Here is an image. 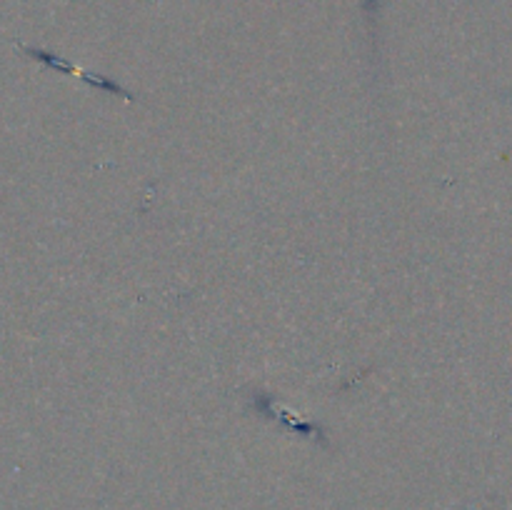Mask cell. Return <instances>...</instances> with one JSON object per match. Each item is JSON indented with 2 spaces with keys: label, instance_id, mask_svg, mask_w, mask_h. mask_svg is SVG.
Returning a JSON list of instances; mask_svg holds the SVG:
<instances>
[{
  "label": "cell",
  "instance_id": "cell-2",
  "mask_svg": "<svg viewBox=\"0 0 512 510\" xmlns=\"http://www.w3.org/2000/svg\"><path fill=\"white\" fill-rule=\"evenodd\" d=\"M365 10H368V15L378 13V0H365Z\"/></svg>",
  "mask_w": 512,
  "mask_h": 510
},
{
  "label": "cell",
  "instance_id": "cell-1",
  "mask_svg": "<svg viewBox=\"0 0 512 510\" xmlns=\"http://www.w3.org/2000/svg\"><path fill=\"white\" fill-rule=\"evenodd\" d=\"M20 50H23L25 55H30V58L40 60L43 65H48V68L58 70V73H68V75H75V78H80L83 83H88L90 88H98V90H105V93H113V95H120V98L125 100H133V95L128 93V90L123 88L120 83H115V80L105 78V75H98V73H88V70L78 68V65L68 63V60H63L60 55L50 53V50H43V48H28V45H20Z\"/></svg>",
  "mask_w": 512,
  "mask_h": 510
}]
</instances>
